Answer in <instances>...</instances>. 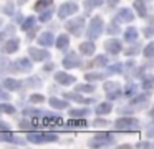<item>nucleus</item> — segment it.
<instances>
[{
  "instance_id": "1",
  "label": "nucleus",
  "mask_w": 154,
  "mask_h": 149,
  "mask_svg": "<svg viewBox=\"0 0 154 149\" xmlns=\"http://www.w3.org/2000/svg\"><path fill=\"white\" fill-rule=\"evenodd\" d=\"M103 26H104V22L101 17H93V18L90 20V25H88V38L90 40H96L98 36H101V33H103Z\"/></svg>"
},
{
  "instance_id": "2",
  "label": "nucleus",
  "mask_w": 154,
  "mask_h": 149,
  "mask_svg": "<svg viewBox=\"0 0 154 149\" xmlns=\"http://www.w3.org/2000/svg\"><path fill=\"white\" fill-rule=\"evenodd\" d=\"M116 129H121V131H136L139 129V119L136 118H119L114 123Z\"/></svg>"
},
{
  "instance_id": "3",
  "label": "nucleus",
  "mask_w": 154,
  "mask_h": 149,
  "mask_svg": "<svg viewBox=\"0 0 154 149\" xmlns=\"http://www.w3.org/2000/svg\"><path fill=\"white\" fill-rule=\"evenodd\" d=\"M27 139L30 142H35V144H42V142L48 141H58V136L53 132H28Z\"/></svg>"
},
{
  "instance_id": "4",
  "label": "nucleus",
  "mask_w": 154,
  "mask_h": 149,
  "mask_svg": "<svg viewBox=\"0 0 154 149\" xmlns=\"http://www.w3.org/2000/svg\"><path fill=\"white\" fill-rule=\"evenodd\" d=\"M65 28H66L68 32H71L75 36H80L81 33H83V28H85V17H76V18L66 22Z\"/></svg>"
},
{
  "instance_id": "5",
  "label": "nucleus",
  "mask_w": 154,
  "mask_h": 149,
  "mask_svg": "<svg viewBox=\"0 0 154 149\" xmlns=\"http://www.w3.org/2000/svg\"><path fill=\"white\" fill-rule=\"evenodd\" d=\"M76 12H78V3H75V2H65L63 5L58 8V17L63 20V18H66V17L73 15V13H76Z\"/></svg>"
},
{
  "instance_id": "6",
  "label": "nucleus",
  "mask_w": 154,
  "mask_h": 149,
  "mask_svg": "<svg viewBox=\"0 0 154 149\" xmlns=\"http://www.w3.org/2000/svg\"><path fill=\"white\" fill-rule=\"evenodd\" d=\"M61 63H63V66H65L66 70L78 68V66H81V65H83V61H81V58H80V56H78L75 51L68 53V55L63 58V61H61Z\"/></svg>"
},
{
  "instance_id": "7",
  "label": "nucleus",
  "mask_w": 154,
  "mask_h": 149,
  "mask_svg": "<svg viewBox=\"0 0 154 149\" xmlns=\"http://www.w3.org/2000/svg\"><path fill=\"white\" fill-rule=\"evenodd\" d=\"M28 53H30L32 60H35V61H43V60H50V51H47V50L43 48H35V46H32V48H28Z\"/></svg>"
},
{
  "instance_id": "8",
  "label": "nucleus",
  "mask_w": 154,
  "mask_h": 149,
  "mask_svg": "<svg viewBox=\"0 0 154 149\" xmlns=\"http://www.w3.org/2000/svg\"><path fill=\"white\" fill-rule=\"evenodd\" d=\"M114 20H116L118 23H129V22L134 20V13H133L131 8H121L119 12L116 13Z\"/></svg>"
},
{
  "instance_id": "9",
  "label": "nucleus",
  "mask_w": 154,
  "mask_h": 149,
  "mask_svg": "<svg viewBox=\"0 0 154 149\" xmlns=\"http://www.w3.org/2000/svg\"><path fill=\"white\" fill-rule=\"evenodd\" d=\"M104 48H106V51L109 53V55H118V53L123 50V46H121V42L116 38H111L108 40L106 43H104Z\"/></svg>"
},
{
  "instance_id": "10",
  "label": "nucleus",
  "mask_w": 154,
  "mask_h": 149,
  "mask_svg": "<svg viewBox=\"0 0 154 149\" xmlns=\"http://www.w3.org/2000/svg\"><path fill=\"white\" fill-rule=\"evenodd\" d=\"M55 79H57L58 83H61L63 86H70V85H73V83L76 81V78H75V76L68 75V73H65V71L55 73Z\"/></svg>"
},
{
  "instance_id": "11",
  "label": "nucleus",
  "mask_w": 154,
  "mask_h": 149,
  "mask_svg": "<svg viewBox=\"0 0 154 149\" xmlns=\"http://www.w3.org/2000/svg\"><path fill=\"white\" fill-rule=\"evenodd\" d=\"M14 71H23V73L32 71V61L27 58H20L17 63H14Z\"/></svg>"
},
{
  "instance_id": "12",
  "label": "nucleus",
  "mask_w": 154,
  "mask_h": 149,
  "mask_svg": "<svg viewBox=\"0 0 154 149\" xmlns=\"http://www.w3.org/2000/svg\"><path fill=\"white\" fill-rule=\"evenodd\" d=\"M53 42H55V36H53V33H51V32H43L40 35V38H38V45H42L43 48H45V46L53 45Z\"/></svg>"
},
{
  "instance_id": "13",
  "label": "nucleus",
  "mask_w": 154,
  "mask_h": 149,
  "mask_svg": "<svg viewBox=\"0 0 154 149\" xmlns=\"http://www.w3.org/2000/svg\"><path fill=\"white\" fill-rule=\"evenodd\" d=\"M114 142V138H111V136H108V139H101V136L98 134V136H94L93 139L90 141V146H109V144H113Z\"/></svg>"
},
{
  "instance_id": "14",
  "label": "nucleus",
  "mask_w": 154,
  "mask_h": 149,
  "mask_svg": "<svg viewBox=\"0 0 154 149\" xmlns=\"http://www.w3.org/2000/svg\"><path fill=\"white\" fill-rule=\"evenodd\" d=\"M18 38H12V40H7V42L4 43V53H8V55H10V53H15L18 50Z\"/></svg>"
},
{
  "instance_id": "15",
  "label": "nucleus",
  "mask_w": 154,
  "mask_h": 149,
  "mask_svg": "<svg viewBox=\"0 0 154 149\" xmlns=\"http://www.w3.org/2000/svg\"><path fill=\"white\" fill-rule=\"evenodd\" d=\"M68 45H70V38H68L66 33L58 35V38H57V48L60 50V51H66Z\"/></svg>"
},
{
  "instance_id": "16",
  "label": "nucleus",
  "mask_w": 154,
  "mask_h": 149,
  "mask_svg": "<svg viewBox=\"0 0 154 149\" xmlns=\"http://www.w3.org/2000/svg\"><path fill=\"white\" fill-rule=\"evenodd\" d=\"M4 86L8 89V91H18V89L22 88V81L14 79V78H7V79L4 81Z\"/></svg>"
},
{
  "instance_id": "17",
  "label": "nucleus",
  "mask_w": 154,
  "mask_h": 149,
  "mask_svg": "<svg viewBox=\"0 0 154 149\" xmlns=\"http://www.w3.org/2000/svg\"><path fill=\"white\" fill-rule=\"evenodd\" d=\"M111 111H113V104H111L109 101H108V103H100V104L96 106V109H94V113H96L98 116H101V114H109Z\"/></svg>"
},
{
  "instance_id": "18",
  "label": "nucleus",
  "mask_w": 154,
  "mask_h": 149,
  "mask_svg": "<svg viewBox=\"0 0 154 149\" xmlns=\"http://www.w3.org/2000/svg\"><path fill=\"white\" fill-rule=\"evenodd\" d=\"M48 104L55 109H65L68 108V101L65 99H58V98H48Z\"/></svg>"
},
{
  "instance_id": "19",
  "label": "nucleus",
  "mask_w": 154,
  "mask_h": 149,
  "mask_svg": "<svg viewBox=\"0 0 154 149\" xmlns=\"http://www.w3.org/2000/svg\"><path fill=\"white\" fill-rule=\"evenodd\" d=\"M80 53H83V55H93V53H94V43H93V40L81 43V45H80Z\"/></svg>"
},
{
  "instance_id": "20",
  "label": "nucleus",
  "mask_w": 154,
  "mask_h": 149,
  "mask_svg": "<svg viewBox=\"0 0 154 149\" xmlns=\"http://www.w3.org/2000/svg\"><path fill=\"white\" fill-rule=\"evenodd\" d=\"M139 36V33H137V30L136 28H133V26H129V28L124 32V40H126L128 43H133V42H136V38Z\"/></svg>"
},
{
  "instance_id": "21",
  "label": "nucleus",
  "mask_w": 154,
  "mask_h": 149,
  "mask_svg": "<svg viewBox=\"0 0 154 149\" xmlns=\"http://www.w3.org/2000/svg\"><path fill=\"white\" fill-rule=\"evenodd\" d=\"M104 3V0H85V10L86 13H90L93 8H98Z\"/></svg>"
},
{
  "instance_id": "22",
  "label": "nucleus",
  "mask_w": 154,
  "mask_h": 149,
  "mask_svg": "<svg viewBox=\"0 0 154 149\" xmlns=\"http://www.w3.org/2000/svg\"><path fill=\"white\" fill-rule=\"evenodd\" d=\"M53 12H55V7L53 5H50V7H47L45 10H42V12H40V22H48V20H51Z\"/></svg>"
},
{
  "instance_id": "23",
  "label": "nucleus",
  "mask_w": 154,
  "mask_h": 149,
  "mask_svg": "<svg viewBox=\"0 0 154 149\" xmlns=\"http://www.w3.org/2000/svg\"><path fill=\"white\" fill-rule=\"evenodd\" d=\"M134 8L137 10V13L141 15V18L147 17V8H146V3H144V0H136V2H134Z\"/></svg>"
},
{
  "instance_id": "24",
  "label": "nucleus",
  "mask_w": 154,
  "mask_h": 149,
  "mask_svg": "<svg viewBox=\"0 0 154 149\" xmlns=\"http://www.w3.org/2000/svg\"><path fill=\"white\" fill-rule=\"evenodd\" d=\"M90 111H91L90 108H76V109H71L70 114L73 116V118H75V116H76V118H83V116L90 114Z\"/></svg>"
},
{
  "instance_id": "25",
  "label": "nucleus",
  "mask_w": 154,
  "mask_h": 149,
  "mask_svg": "<svg viewBox=\"0 0 154 149\" xmlns=\"http://www.w3.org/2000/svg\"><path fill=\"white\" fill-rule=\"evenodd\" d=\"M35 22H37L35 17H27V18H23L22 20V30H23V32H28V30L35 25Z\"/></svg>"
},
{
  "instance_id": "26",
  "label": "nucleus",
  "mask_w": 154,
  "mask_h": 149,
  "mask_svg": "<svg viewBox=\"0 0 154 149\" xmlns=\"http://www.w3.org/2000/svg\"><path fill=\"white\" fill-rule=\"evenodd\" d=\"M66 124L70 126V128H75V126H76V128H85V126H88V121L86 119H70Z\"/></svg>"
},
{
  "instance_id": "27",
  "label": "nucleus",
  "mask_w": 154,
  "mask_h": 149,
  "mask_svg": "<svg viewBox=\"0 0 154 149\" xmlns=\"http://www.w3.org/2000/svg\"><path fill=\"white\" fill-rule=\"evenodd\" d=\"M23 114L25 116H43L45 111L38 108H27V109H23Z\"/></svg>"
},
{
  "instance_id": "28",
  "label": "nucleus",
  "mask_w": 154,
  "mask_h": 149,
  "mask_svg": "<svg viewBox=\"0 0 154 149\" xmlns=\"http://www.w3.org/2000/svg\"><path fill=\"white\" fill-rule=\"evenodd\" d=\"M50 5H51V0H38V2L33 5V8L37 10V12H42V10H45Z\"/></svg>"
},
{
  "instance_id": "29",
  "label": "nucleus",
  "mask_w": 154,
  "mask_h": 149,
  "mask_svg": "<svg viewBox=\"0 0 154 149\" xmlns=\"http://www.w3.org/2000/svg\"><path fill=\"white\" fill-rule=\"evenodd\" d=\"M108 33H109V35H118V33H119V23H118L116 20H113V22L108 25Z\"/></svg>"
},
{
  "instance_id": "30",
  "label": "nucleus",
  "mask_w": 154,
  "mask_h": 149,
  "mask_svg": "<svg viewBox=\"0 0 154 149\" xmlns=\"http://www.w3.org/2000/svg\"><path fill=\"white\" fill-rule=\"evenodd\" d=\"M116 89H121L119 88V83H116V81H108V83H104V91L106 93H111V91H116Z\"/></svg>"
},
{
  "instance_id": "31",
  "label": "nucleus",
  "mask_w": 154,
  "mask_h": 149,
  "mask_svg": "<svg viewBox=\"0 0 154 149\" xmlns=\"http://www.w3.org/2000/svg\"><path fill=\"white\" fill-rule=\"evenodd\" d=\"M0 113H5V114H14L15 108L12 104H7V103H2L0 104Z\"/></svg>"
},
{
  "instance_id": "32",
  "label": "nucleus",
  "mask_w": 154,
  "mask_h": 149,
  "mask_svg": "<svg viewBox=\"0 0 154 149\" xmlns=\"http://www.w3.org/2000/svg\"><path fill=\"white\" fill-rule=\"evenodd\" d=\"M85 78H86L88 81H93V79H103L104 75H103V73H86Z\"/></svg>"
},
{
  "instance_id": "33",
  "label": "nucleus",
  "mask_w": 154,
  "mask_h": 149,
  "mask_svg": "<svg viewBox=\"0 0 154 149\" xmlns=\"http://www.w3.org/2000/svg\"><path fill=\"white\" fill-rule=\"evenodd\" d=\"M121 70H123V65H121V63H116V65L109 66L106 73H108V75H111V73H123V71H121Z\"/></svg>"
},
{
  "instance_id": "34",
  "label": "nucleus",
  "mask_w": 154,
  "mask_h": 149,
  "mask_svg": "<svg viewBox=\"0 0 154 149\" xmlns=\"http://www.w3.org/2000/svg\"><path fill=\"white\" fill-rule=\"evenodd\" d=\"M152 51H154V43H149V45L146 46V50L143 51L144 58H152Z\"/></svg>"
},
{
  "instance_id": "35",
  "label": "nucleus",
  "mask_w": 154,
  "mask_h": 149,
  "mask_svg": "<svg viewBox=\"0 0 154 149\" xmlns=\"http://www.w3.org/2000/svg\"><path fill=\"white\" fill-rule=\"evenodd\" d=\"M12 32H14V28H12V26H8V28H5L4 32H0V45H2V42H5V40H7V36L10 35Z\"/></svg>"
},
{
  "instance_id": "36",
  "label": "nucleus",
  "mask_w": 154,
  "mask_h": 149,
  "mask_svg": "<svg viewBox=\"0 0 154 149\" xmlns=\"http://www.w3.org/2000/svg\"><path fill=\"white\" fill-rule=\"evenodd\" d=\"M14 139V136H12L10 129L8 131H0V141H12Z\"/></svg>"
},
{
  "instance_id": "37",
  "label": "nucleus",
  "mask_w": 154,
  "mask_h": 149,
  "mask_svg": "<svg viewBox=\"0 0 154 149\" xmlns=\"http://www.w3.org/2000/svg\"><path fill=\"white\" fill-rule=\"evenodd\" d=\"M137 89V85H134V83H131L129 86H126V89H124V93H126L128 98H131V96L134 95V91Z\"/></svg>"
},
{
  "instance_id": "38",
  "label": "nucleus",
  "mask_w": 154,
  "mask_h": 149,
  "mask_svg": "<svg viewBox=\"0 0 154 149\" xmlns=\"http://www.w3.org/2000/svg\"><path fill=\"white\" fill-rule=\"evenodd\" d=\"M76 89H78V91H85V93H93L94 91V85H85V86L78 85Z\"/></svg>"
},
{
  "instance_id": "39",
  "label": "nucleus",
  "mask_w": 154,
  "mask_h": 149,
  "mask_svg": "<svg viewBox=\"0 0 154 149\" xmlns=\"http://www.w3.org/2000/svg\"><path fill=\"white\" fill-rule=\"evenodd\" d=\"M108 63V58L106 56H96V60L93 61V65L94 66H104Z\"/></svg>"
},
{
  "instance_id": "40",
  "label": "nucleus",
  "mask_w": 154,
  "mask_h": 149,
  "mask_svg": "<svg viewBox=\"0 0 154 149\" xmlns=\"http://www.w3.org/2000/svg\"><path fill=\"white\" fill-rule=\"evenodd\" d=\"M35 128L33 124H32V119H23V121H20V129H32Z\"/></svg>"
},
{
  "instance_id": "41",
  "label": "nucleus",
  "mask_w": 154,
  "mask_h": 149,
  "mask_svg": "<svg viewBox=\"0 0 154 149\" xmlns=\"http://www.w3.org/2000/svg\"><path fill=\"white\" fill-rule=\"evenodd\" d=\"M43 101H45V98L42 95H32L30 96V103H33V104L35 103H43Z\"/></svg>"
},
{
  "instance_id": "42",
  "label": "nucleus",
  "mask_w": 154,
  "mask_h": 149,
  "mask_svg": "<svg viewBox=\"0 0 154 149\" xmlns=\"http://www.w3.org/2000/svg\"><path fill=\"white\" fill-rule=\"evenodd\" d=\"M151 85H152V78H151V76L144 78V81H143V88H144V89H151Z\"/></svg>"
},
{
  "instance_id": "43",
  "label": "nucleus",
  "mask_w": 154,
  "mask_h": 149,
  "mask_svg": "<svg viewBox=\"0 0 154 149\" xmlns=\"http://www.w3.org/2000/svg\"><path fill=\"white\" fill-rule=\"evenodd\" d=\"M94 126H106V124H111V123H108V121H104V119H101V118H98L96 121L93 123Z\"/></svg>"
},
{
  "instance_id": "44",
  "label": "nucleus",
  "mask_w": 154,
  "mask_h": 149,
  "mask_svg": "<svg viewBox=\"0 0 154 149\" xmlns=\"http://www.w3.org/2000/svg\"><path fill=\"white\" fill-rule=\"evenodd\" d=\"M4 13H7V15H14V5L8 3V7H5V8H4Z\"/></svg>"
},
{
  "instance_id": "45",
  "label": "nucleus",
  "mask_w": 154,
  "mask_h": 149,
  "mask_svg": "<svg viewBox=\"0 0 154 149\" xmlns=\"http://www.w3.org/2000/svg\"><path fill=\"white\" fill-rule=\"evenodd\" d=\"M8 129H10V128H8V124H7V123L0 121V131H8Z\"/></svg>"
},
{
  "instance_id": "46",
  "label": "nucleus",
  "mask_w": 154,
  "mask_h": 149,
  "mask_svg": "<svg viewBox=\"0 0 154 149\" xmlns=\"http://www.w3.org/2000/svg\"><path fill=\"white\" fill-rule=\"evenodd\" d=\"M144 35H146L147 38H151V35H152V28H151V26H147V28L144 30Z\"/></svg>"
},
{
  "instance_id": "47",
  "label": "nucleus",
  "mask_w": 154,
  "mask_h": 149,
  "mask_svg": "<svg viewBox=\"0 0 154 149\" xmlns=\"http://www.w3.org/2000/svg\"><path fill=\"white\" fill-rule=\"evenodd\" d=\"M136 146H137V147H149L151 144H149V142H137Z\"/></svg>"
},
{
  "instance_id": "48",
  "label": "nucleus",
  "mask_w": 154,
  "mask_h": 149,
  "mask_svg": "<svg viewBox=\"0 0 154 149\" xmlns=\"http://www.w3.org/2000/svg\"><path fill=\"white\" fill-rule=\"evenodd\" d=\"M48 70H53V63H50V65H45L43 71H48Z\"/></svg>"
},
{
  "instance_id": "49",
  "label": "nucleus",
  "mask_w": 154,
  "mask_h": 149,
  "mask_svg": "<svg viewBox=\"0 0 154 149\" xmlns=\"http://www.w3.org/2000/svg\"><path fill=\"white\" fill-rule=\"evenodd\" d=\"M15 20H17V22H20V23H22V20H23V15H20V13H18V15H17V18H15Z\"/></svg>"
},
{
  "instance_id": "50",
  "label": "nucleus",
  "mask_w": 154,
  "mask_h": 149,
  "mask_svg": "<svg viewBox=\"0 0 154 149\" xmlns=\"http://www.w3.org/2000/svg\"><path fill=\"white\" fill-rule=\"evenodd\" d=\"M0 25H2V20H0Z\"/></svg>"
}]
</instances>
